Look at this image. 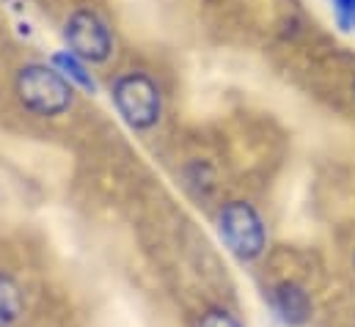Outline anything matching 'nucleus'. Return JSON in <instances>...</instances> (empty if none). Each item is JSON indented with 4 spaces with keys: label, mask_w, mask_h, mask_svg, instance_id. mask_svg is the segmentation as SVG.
<instances>
[{
    "label": "nucleus",
    "mask_w": 355,
    "mask_h": 327,
    "mask_svg": "<svg viewBox=\"0 0 355 327\" xmlns=\"http://www.w3.org/2000/svg\"><path fill=\"white\" fill-rule=\"evenodd\" d=\"M196 327H243V325H240L237 317L229 314L226 308H209V311H204V314L198 317Z\"/></svg>",
    "instance_id": "obj_8"
},
{
    "label": "nucleus",
    "mask_w": 355,
    "mask_h": 327,
    "mask_svg": "<svg viewBox=\"0 0 355 327\" xmlns=\"http://www.w3.org/2000/svg\"><path fill=\"white\" fill-rule=\"evenodd\" d=\"M55 67H61L72 80H78L80 85H86V88H94V80L89 78V72L80 67V61H78V55H67V53H61V55H55Z\"/></svg>",
    "instance_id": "obj_7"
},
{
    "label": "nucleus",
    "mask_w": 355,
    "mask_h": 327,
    "mask_svg": "<svg viewBox=\"0 0 355 327\" xmlns=\"http://www.w3.org/2000/svg\"><path fill=\"white\" fill-rule=\"evenodd\" d=\"M22 311H25L22 289L11 275L0 272V327H11L14 322H19Z\"/></svg>",
    "instance_id": "obj_6"
},
{
    "label": "nucleus",
    "mask_w": 355,
    "mask_h": 327,
    "mask_svg": "<svg viewBox=\"0 0 355 327\" xmlns=\"http://www.w3.org/2000/svg\"><path fill=\"white\" fill-rule=\"evenodd\" d=\"M113 99L119 113L135 130H146L160 118V88L152 78L141 72H130L113 85Z\"/></svg>",
    "instance_id": "obj_3"
},
{
    "label": "nucleus",
    "mask_w": 355,
    "mask_h": 327,
    "mask_svg": "<svg viewBox=\"0 0 355 327\" xmlns=\"http://www.w3.org/2000/svg\"><path fill=\"white\" fill-rule=\"evenodd\" d=\"M67 42L72 55L83 61H105L110 55V33L94 11H75L67 22Z\"/></svg>",
    "instance_id": "obj_4"
},
{
    "label": "nucleus",
    "mask_w": 355,
    "mask_h": 327,
    "mask_svg": "<svg viewBox=\"0 0 355 327\" xmlns=\"http://www.w3.org/2000/svg\"><path fill=\"white\" fill-rule=\"evenodd\" d=\"M17 96L28 110L39 116H58L72 105V85L61 72L31 64L17 75Z\"/></svg>",
    "instance_id": "obj_1"
},
{
    "label": "nucleus",
    "mask_w": 355,
    "mask_h": 327,
    "mask_svg": "<svg viewBox=\"0 0 355 327\" xmlns=\"http://www.w3.org/2000/svg\"><path fill=\"white\" fill-rule=\"evenodd\" d=\"M272 300V308L278 314V319L286 327H303L311 319V300H309V292L292 281H284L272 289L270 294Z\"/></svg>",
    "instance_id": "obj_5"
},
{
    "label": "nucleus",
    "mask_w": 355,
    "mask_h": 327,
    "mask_svg": "<svg viewBox=\"0 0 355 327\" xmlns=\"http://www.w3.org/2000/svg\"><path fill=\"white\" fill-rule=\"evenodd\" d=\"M334 8H336V17L342 22L345 30L353 28V14H355V0H334Z\"/></svg>",
    "instance_id": "obj_9"
},
{
    "label": "nucleus",
    "mask_w": 355,
    "mask_h": 327,
    "mask_svg": "<svg viewBox=\"0 0 355 327\" xmlns=\"http://www.w3.org/2000/svg\"><path fill=\"white\" fill-rule=\"evenodd\" d=\"M218 231H220V240L226 242V247L237 258H243V261H254L265 250L267 237H265L262 218L245 201H232V204H226L220 209V215H218Z\"/></svg>",
    "instance_id": "obj_2"
}]
</instances>
